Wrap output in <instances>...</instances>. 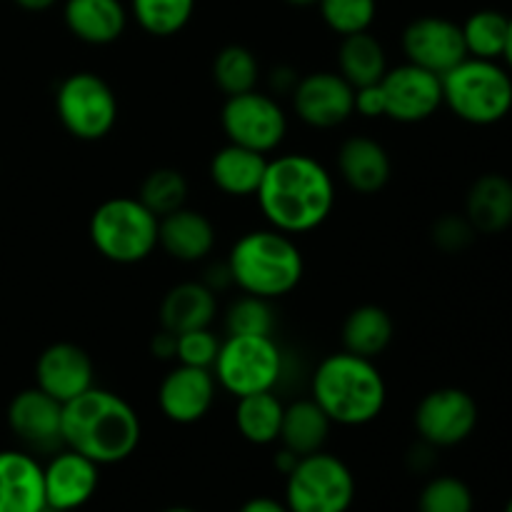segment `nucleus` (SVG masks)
Wrapping results in <instances>:
<instances>
[{
	"label": "nucleus",
	"instance_id": "obj_1",
	"mask_svg": "<svg viewBox=\"0 0 512 512\" xmlns=\"http://www.w3.org/2000/svg\"><path fill=\"white\" fill-rule=\"evenodd\" d=\"M255 200L270 228L305 235L318 230L333 213L335 180L313 155L283 153L268 160Z\"/></svg>",
	"mask_w": 512,
	"mask_h": 512
},
{
	"label": "nucleus",
	"instance_id": "obj_2",
	"mask_svg": "<svg viewBox=\"0 0 512 512\" xmlns=\"http://www.w3.org/2000/svg\"><path fill=\"white\" fill-rule=\"evenodd\" d=\"M60 438L65 448L85 455L98 465L128 460L143 438L140 415L123 395L90 388L63 405Z\"/></svg>",
	"mask_w": 512,
	"mask_h": 512
},
{
	"label": "nucleus",
	"instance_id": "obj_3",
	"mask_svg": "<svg viewBox=\"0 0 512 512\" xmlns=\"http://www.w3.org/2000/svg\"><path fill=\"white\" fill-rule=\"evenodd\" d=\"M310 398L333 425L360 428L380 418L388 385L375 360L340 350L318 363L310 378Z\"/></svg>",
	"mask_w": 512,
	"mask_h": 512
},
{
	"label": "nucleus",
	"instance_id": "obj_4",
	"mask_svg": "<svg viewBox=\"0 0 512 512\" xmlns=\"http://www.w3.org/2000/svg\"><path fill=\"white\" fill-rule=\"evenodd\" d=\"M233 285L245 295L278 300L293 293L305 275V260L293 235L275 228L248 230L228 253Z\"/></svg>",
	"mask_w": 512,
	"mask_h": 512
},
{
	"label": "nucleus",
	"instance_id": "obj_5",
	"mask_svg": "<svg viewBox=\"0 0 512 512\" xmlns=\"http://www.w3.org/2000/svg\"><path fill=\"white\" fill-rule=\"evenodd\" d=\"M440 80L443 105L463 123L490 128L512 113V73L500 60L465 58Z\"/></svg>",
	"mask_w": 512,
	"mask_h": 512
},
{
	"label": "nucleus",
	"instance_id": "obj_6",
	"mask_svg": "<svg viewBox=\"0 0 512 512\" xmlns=\"http://www.w3.org/2000/svg\"><path fill=\"white\" fill-rule=\"evenodd\" d=\"M160 218L138 198L115 195L93 210L88 235L93 248L115 265H135L158 250Z\"/></svg>",
	"mask_w": 512,
	"mask_h": 512
},
{
	"label": "nucleus",
	"instance_id": "obj_7",
	"mask_svg": "<svg viewBox=\"0 0 512 512\" xmlns=\"http://www.w3.org/2000/svg\"><path fill=\"white\" fill-rule=\"evenodd\" d=\"M283 373V350L273 335H228L213 363L215 383L233 398L275 390Z\"/></svg>",
	"mask_w": 512,
	"mask_h": 512
},
{
	"label": "nucleus",
	"instance_id": "obj_8",
	"mask_svg": "<svg viewBox=\"0 0 512 512\" xmlns=\"http://www.w3.org/2000/svg\"><path fill=\"white\" fill-rule=\"evenodd\" d=\"M355 500V475L338 455L318 450L303 455L285 475L290 512H348Z\"/></svg>",
	"mask_w": 512,
	"mask_h": 512
},
{
	"label": "nucleus",
	"instance_id": "obj_9",
	"mask_svg": "<svg viewBox=\"0 0 512 512\" xmlns=\"http://www.w3.org/2000/svg\"><path fill=\"white\" fill-rule=\"evenodd\" d=\"M55 113L73 138L95 143L113 133L118 123V95L98 73L78 70L55 90Z\"/></svg>",
	"mask_w": 512,
	"mask_h": 512
},
{
	"label": "nucleus",
	"instance_id": "obj_10",
	"mask_svg": "<svg viewBox=\"0 0 512 512\" xmlns=\"http://www.w3.org/2000/svg\"><path fill=\"white\" fill-rule=\"evenodd\" d=\"M220 125L228 143L243 145L263 155L275 153L288 135V115L283 105L275 100V95L260 90L225 98Z\"/></svg>",
	"mask_w": 512,
	"mask_h": 512
},
{
	"label": "nucleus",
	"instance_id": "obj_11",
	"mask_svg": "<svg viewBox=\"0 0 512 512\" xmlns=\"http://www.w3.org/2000/svg\"><path fill=\"white\" fill-rule=\"evenodd\" d=\"M413 423L423 443L455 448L478 428V403L463 388L430 390L415 408Z\"/></svg>",
	"mask_w": 512,
	"mask_h": 512
},
{
	"label": "nucleus",
	"instance_id": "obj_12",
	"mask_svg": "<svg viewBox=\"0 0 512 512\" xmlns=\"http://www.w3.org/2000/svg\"><path fill=\"white\" fill-rule=\"evenodd\" d=\"M290 100L300 123L315 130L340 128L355 115V88L338 70L300 75Z\"/></svg>",
	"mask_w": 512,
	"mask_h": 512
},
{
	"label": "nucleus",
	"instance_id": "obj_13",
	"mask_svg": "<svg viewBox=\"0 0 512 512\" xmlns=\"http://www.w3.org/2000/svg\"><path fill=\"white\" fill-rule=\"evenodd\" d=\"M385 95V118L413 125L433 118L443 108V80L413 63L388 68L380 80Z\"/></svg>",
	"mask_w": 512,
	"mask_h": 512
},
{
	"label": "nucleus",
	"instance_id": "obj_14",
	"mask_svg": "<svg viewBox=\"0 0 512 512\" xmlns=\"http://www.w3.org/2000/svg\"><path fill=\"white\" fill-rule=\"evenodd\" d=\"M400 43H403L405 63H413L435 75H445L460 60L468 58L460 25L440 15L415 18L403 30Z\"/></svg>",
	"mask_w": 512,
	"mask_h": 512
},
{
	"label": "nucleus",
	"instance_id": "obj_15",
	"mask_svg": "<svg viewBox=\"0 0 512 512\" xmlns=\"http://www.w3.org/2000/svg\"><path fill=\"white\" fill-rule=\"evenodd\" d=\"M218 383L213 370L175 365L158 385V408L175 425H193L203 420L215 405Z\"/></svg>",
	"mask_w": 512,
	"mask_h": 512
},
{
	"label": "nucleus",
	"instance_id": "obj_16",
	"mask_svg": "<svg viewBox=\"0 0 512 512\" xmlns=\"http://www.w3.org/2000/svg\"><path fill=\"white\" fill-rule=\"evenodd\" d=\"M43 485L45 508L50 512H73L93 500L100 485V465L65 448L43 465Z\"/></svg>",
	"mask_w": 512,
	"mask_h": 512
},
{
	"label": "nucleus",
	"instance_id": "obj_17",
	"mask_svg": "<svg viewBox=\"0 0 512 512\" xmlns=\"http://www.w3.org/2000/svg\"><path fill=\"white\" fill-rule=\"evenodd\" d=\"M95 385L93 358L75 343H53L35 360V388L60 405L70 403Z\"/></svg>",
	"mask_w": 512,
	"mask_h": 512
},
{
	"label": "nucleus",
	"instance_id": "obj_18",
	"mask_svg": "<svg viewBox=\"0 0 512 512\" xmlns=\"http://www.w3.org/2000/svg\"><path fill=\"white\" fill-rule=\"evenodd\" d=\"M8 428L15 438L35 450H53L63 445L60 438V423H63V405L50 398L40 388H25L10 400L8 405Z\"/></svg>",
	"mask_w": 512,
	"mask_h": 512
},
{
	"label": "nucleus",
	"instance_id": "obj_19",
	"mask_svg": "<svg viewBox=\"0 0 512 512\" xmlns=\"http://www.w3.org/2000/svg\"><path fill=\"white\" fill-rule=\"evenodd\" d=\"M338 175L350 190L375 195L390 183L393 160L383 143L368 135H353L338 148Z\"/></svg>",
	"mask_w": 512,
	"mask_h": 512
},
{
	"label": "nucleus",
	"instance_id": "obj_20",
	"mask_svg": "<svg viewBox=\"0 0 512 512\" xmlns=\"http://www.w3.org/2000/svg\"><path fill=\"white\" fill-rule=\"evenodd\" d=\"M0 512H48L43 465L23 450H0Z\"/></svg>",
	"mask_w": 512,
	"mask_h": 512
},
{
	"label": "nucleus",
	"instance_id": "obj_21",
	"mask_svg": "<svg viewBox=\"0 0 512 512\" xmlns=\"http://www.w3.org/2000/svg\"><path fill=\"white\" fill-rule=\"evenodd\" d=\"M158 248L178 263H200L215 248V225L200 210H175L160 218Z\"/></svg>",
	"mask_w": 512,
	"mask_h": 512
},
{
	"label": "nucleus",
	"instance_id": "obj_22",
	"mask_svg": "<svg viewBox=\"0 0 512 512\" xmlns=\"http://www.w3.org/2000/svg\"><path fill=\"white\" fill-rule=\"evenodd\" d=\"M65 28L88 45H110L128 28V8L120 0H65Z\"/></svg>",
	"mask_w": 512,
	"mask_h": 512
},
{
	"label": "nucleus",
	"instance_id": "obj_23",
	"mask_svg": "<svg viewBox=\"0 0 512 512\" xmlns=\"http://www.w3.org/2000/svg\"><path fill=\"white\" fill-rule=\"evenodd\" d=\"M215 315H218V293H213L203 280H185L165 293L160 303V328L175 335L210 328Z\"/></svg>",
	"mask_w": 512,
	"mask_h": 512
},
{
	"label": "nucleus",
	"instance_id": "obj_24",
	"mask_svg": "<svg viewBox=\"0 0 512 512\" xmlns=\"http://www.w3.org/2000/svg\"><path fill=\"white\" fill-rule=\"evenodd\" d=\"M465 218L475 233L498 235L512 225V180L503 173H485L465 195Z\"/></svg>",
	"mask_w": 512,
	"mask_h": 512
},
{
	"label": "nucleus",
	"instance_id": "obj_25",
	"mask_svg": "<svg viewBox=\"0 0 512 512\" xmlns=\"http://www.w3.org/2000/svg\"><path fill=\"white\" fill-rule=\"evenodd\" d=\"M268 160V155L228 143L210 158V180L230 198H250L263 183Z\"/></svg>",
	"mask_w": 512,
	"mask_h": 512
},
{
	"label": "nucleus",
	"instance_id": "obj_26",
	"mask_svg": "<svg viewBox=\"0 0 512 512\" xmlns=\"http://www.w3.org/2000/svg\"><path fill=\"white\" fill-rule=\"evenodd\" d=\"M330 428L333 423L313 398L295 400V403L285 405L278 443L303 458V455H313L325 448Z\"/></svg>",
	"mask_w": 512,
	"mask_h": 512
},
{
	"label": "nucleus",
	"instance_id": "obj_27",
	"mask_svg": "<svg viewBox=\"0 0 512 512\" xmlns=\"http://www.w3.org/2000/svg\"><path fill=\"white\" fill-rule=\"evenodd\" d=\"M395 338L393 315L380 305H358L343 323V350L375 360Z\"/></svg>",
	"mask_w": 512,
	"mask_h": 512
},
{
	"label": "nucleus",
	"instance_id": "obj_28",
	"mask_svg": "<svg viewBox=\"0 0 512 512\" xmlns=\"http://www.w3.org/2000/svg\"><path fill=\"white\" fill-rule=\"evenodd\" d=\"M338 73L353 88L380 83L388 73V55H385L383 43L370 30L345 35L338 48Z\"/></svg>",
	"mask_w": 512,
	"mask_h": 512
},
{
	"label": "nucleus",
	"instance_id": "obj_29",
	"mask_svg": "<svg viewBox=\"0 0 512 512\" xmlns=\"http://www.w3.org/2000/svg\"><path fill=\"white\" fill-rule=\"evenodd\" d=\"M235 400H238L235 403V428H238L240 438L248 440L250 445L278 443L285 405L275 395V390L243 395Z\"/></svg>",
	"mask_w": 512,
	"mask_h": 512
},
{
	"label": "nucleus",
	"instance_id": "obj_30",
	"mask_svg": "<svg viewBox=\"0 0 512 512\" xmlns=\"http://www.w3.org/2000/svg\"><path fill=\"white\" fill-rule=\"evenodd\" d=\"M508 25L510 15L493 8L475 10L473 15H468V20L460 25L468 58L503 60L505 43H508Z\"/></svg>",
	"mask_w": 512,
	"mask_h": 512
},
{
	"label": "nucleus",
	"instance_id": "obj_31",
	"mask_svg": "<svg viewBox=\"0 0 512 512\" xmlns=\"http://www.w3.org/2000/svg\"><path fill=\"white\" fill-rule=\"evenodd\" d=\"M260 80L258 58L245 45H225L213 60V83L225 98L255 90Z\"/></svg>",
	"mask_w": 512,
	"mask_h": 512
},
{
	"label": "nucleus",
	"instance_id": "obj_32",
	"mask_svg": "<svg viewBox=\"0 0 512 512\" xmlns=\"http://www.w3.org/2000/svg\"><path fill=\"white\" fill-rule=\"evenodd\" d=\"M195 13V0H130L135 23L155 38L178 35Z\"/></svg>",
	"mask_w": 512,
	"mask_h": 512
},
{
	"label": "nucleus",
	"instance_id": "obj_33",
	"mask_svg": "<svg viewBox=\"0 0 512 512\" xmlns=\"http://www.w3.org/2000/svg\"><path fill=\"white\" fill-rule=\"evenodd\" d=\"M188 180L180 170L175 168H155L145 175L140 183L138 200L150 210L153 215L163 218V215L175 213V210L185 208L188 200Z\"/></svg>",
	"mask_w": 512,
	"mask_h": 512
},
{
	"label": "nucleus",
	"instance_id": "obj_34",
	"mask_svg": "<svg viewBox=\"0 0 512 512\" xmlns=\"http://www.w3.org/2000/svg\"><path fill=\"white\" fill-rule=\"evenodd\" d=\"M320 18L335 35L365 33L378 13V0H318Z\"/></svg>",
	"mask_w": 512,
	"mask_h": 512
},
{
	"label": "nucleus",
	"instance_id": "obj_35",
	"mask_svg": "<svg viewBox=\"0 0 512 512\" xmlns=\"http://www.w3.org/2000/svg\"><path fill=\"white\" fill-rule=\"evenodd\" d=\"M273 300L258 295H240L225 313V330L228 335H273L275 313Z\"/></svg>",
	"mask_w": 512,
	"mask_h": 512
},
{
	"label": "nucleus",
	"instance_id": "obj_36",
	"mask_svg": "<svg viewBox=\"0 0 512 512\" xmlns=\"http://www.w3.org/2000/svg\"><path fill=\"white\" fill-rule=\"evenodd\" d=\"M418 512H473V493L460 478L440 475L420 493Z\"/></svg>",
	"mask_w": 512,
	"mask_h": 512
},
{
	"label": "nucleus",
	"instance_id": "obj_37",
	"mask_svg": "<svg viewBox=\"0 0 512 512\" xmlns=\"http://www.w3.org/2000/svg\"><path fill=\"white\" fill-rule=\"evenodd\" d=\"M220 343H223V340H220L210 328L180 333L178 343H175V360H178L180 365H190V368L213 370L215 358H218L220 353Z\"/></svg>",
	"mask_w": 512,
	"mask_h": 512
},
{
	"label": "nucleus",
	"instance_id": "obj_38",
	"mask_svg": "<svg viewBox=\"0 0 512 512\" xmlns=\"http://www.w3.org/2000/svg\"><path fill=\"white\" fill-rule=\"evenodd\" d=\"M475 228L470 225V220L465 215L448 213L443 218L435 220L433 225V243L435 248L443 250V253H463L465 248H470L475 240Z\"/></svg>",
	"mask_w": 512,
	"mask_h": 512
},
{
	"label": "nucleus",
	"instance_id": "obj_39",
	"mask_svg": "<svg viewBox=\"0 0 512 512\" xmlns=\"http://www.w3.org/2000/svg\"><path fill=\"white\" fill-rule=\"evenodd\" d=\"M355 113L368 120L385 118V95L380 83L355 88Z\"/></svg>",
	"mask_w": 512,
	"mask_h": 512
},
{
	"label": "nucleus",
	"instance_id": "obj_40",
	"mask_svg": "<svg viewBox=\"0 0 512 512\" xmlns=\"http://www.w3.org/2000/svg\"><path fill=\"white\" fill-rule=\"evenodd\" d=\"M298 80H300L298 70L290 68V65H278V68L270 70L268 83L278 95H290L295 85H298Z\"/></svg>",
	"mask_w": 512,
	"mask_h": 512
},
{
	"label": "nucleus",
	"instance_id": "obj_41",
	"mask_svg": "<svg viewBox=\"0 0 512 512\" xmlns=\"http://www.w3.org/2000/svg\"><path fill=\"white\" fill-rule=\"evenodd\" d=\"M175 343H178V335L160 328V333H155L150 340V353L158 360H175Z\"/></svg>",
	"mask_w": 512,
	"mask_h": 512
},
{
	"label": "nucleus",
	"instance_id": "obj_42",
	"mask_svg": "<svg viewBox=\"0 0 512 512\" xmlns=\"http://www.w3.org/2000/svg\"><path fill=\"white\" fill-rule=\"evenodd\" d=\"M205 285H208L213 293H220V290L230 288L233 285V278H230V270H228V263H220V265H213V268H208V273H205Z\"/></svg>",
	"mask_w": 512,
	"mask_h": 512
},
{
	"label": "nucleus",
	"instance_id": "obj_43",
	"mask_svg": "<svg viewBox=\"0 0 512 512\" xmlns=\"http://www.w3.org/2000/svg\"><path fill=\"white\" fill-rule=\"evenodd\" d=\"M238 512H290L288 505L275 498H253L243 505Z\"/></svg>",
	"mask_w": 512,
	"mask_h": 512
},
{
	"label": "nucleus",
	"instance_id": "obj_44",
	"mask_svg": "<svg viewBox=\"0 0 512 512\" xmlns=\"http://www.w3.org/2000/svg\"><path fill=\"white\" fill-rule=\"evenodd\" d=\"M298 460L300 458L293 453V450H288V448H283V445H280V450L275 453V468H278L283 475H288L290 470L295 468V463H298Z\"/></svg>",
	"mask_w": 512,
	"mask_h": 512
},
{
	"label": "nucleus",
	"instance_id": "obj_45",
	"mask_svg": "<svg viewBox=\"0 0 512 512\" xmlns=\"http://www.w3.org/2000/svg\"><path fill=\"white\" fill-rule=\"evenodd\" d=\"M58 0H15V5H20L23 10H30V13H43V10H50Z\"/></svg>",
	"mask_w": 512,
	"mask_h": 512
},
{
	"label": "nucleus",
	"instance_id": "obj_46",
	"mask_svg": "<svg viewBox=\"0 0 512 512\" xmlns=\"http://www.w3.org/2000/svg\"><path fill=\"white\" fill-rule=\"evenodd\" d=\"M503 60H505V68L512 73V15H510V25H508V43H505Z\"/></svg>",
	"mask_w": 512,
	"mask_h": 512
},
{
	"label": "nucleus",
	"instance_id": "obj_47",
	"mask_svg": "<svg viewBox=\"0 0 512 512\" xmlns=\"http://www.w3.org/2000/svg\"><path fill=\"white\" fill-rule=\"evenodd\" d=\"M290 5H298V8H308V5H318V0H285Z\"/></svg>",
	"mask_w": 512,
	"mask_h": 512
},
{
	"label": "nucleus",
	"instance_id": "obj_48",
	"mask_svg": "<svg viewBox=\"0 0 512 512\" xmlns=\"http://www.w3.org/2000/svg\"><path fill=\"white\" fill-rule=\"evenodd\" d=\"M163 512H195V510L183 508V505H175V508H168V510H163Z\"/></svg>",
	"mask_w": 512,
	"mask_h": 512
},
{
	"label": "nucleus",
	"instance_id": "obj_49",
	"mask_svg": "<svg viewBox=\"0 0 512 512\" xmlns=\"http://www.w3.org/2000/svg\"><path fill=\"white\" fill-rule=\"evenodd\" d=\"M505 512H512V498H510V503L505 505Z\"/></svg>",
	"mask_w": 512,
	"mask_h": 512
}]
</instances>
